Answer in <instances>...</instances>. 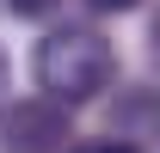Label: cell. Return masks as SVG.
Masks as SVG:
<instances>
[{"label": "cell", "mask_w": 160, "mask_h": 153, "mask_svg": "<svg viewBox=\"0 0 160 153\" xmlns=\"http://www.w3.org/2000/svg\"><path fill=\"white\" fill-rule=\"evenodd\" d=\"M31 67H37L43 98H56V104H92L111 86V74H117V49L92 25H56L37 43Z\"/></svg>", "instance_id": "1"}, {"label": "cell", "mask_w": 160, "mask_h": 153, "mask_svg": "<svg viewBox=\"0 0 160 153\" xmlns=\"http://www.w3.org/2000/svg\"><path fill=\"white\" fill-rule=\"evenodd\" d=\"M68 147V104L25 98L0 110V153H62Z\"/></svg>", "instance_id": "2"}, {"label": "cell", "mask_w": 160, "mask_h": 153, "mask_svg": "<svg viewBox=\"0 0 160 153\" xmlns=\"http://www.w3.org/2000/svg\"><path fill=\"white\" fill-rule=\"evenodd\" d=\"M111 135H117L123 147L154 141V135H160V86H136V92H123L117 104H111Z\"/></svg>", "instance_id": "3"}, {"label": "cell", "mask_w": 160, "mask_h": 153, "mask_svg": "<svg viewBox=\"0 0 160 153\" xmlns=\"http://www.w3.org/2000/svg\"><path fill=\"white\" fill-rule=\"evenodd\" d=\"M68 153H136V147H123V141H86V147H68Z\"/></svg>", "instance_id": "4"}, {"label": "cell", "mask_w": 160, "mask_h": 153, "mask_svg": "<svg viewBox=\"0 0 160 153\" xmlns=\"http://www.w3.org/2000/svg\"><path fill=\"white\" fill-rule=\"evenodd\" d=\"M6 6H12V12H25V19H37V12H49V6H56V0H6Z\"/></svg>", "instance_id": "5"}, {"label": "cell", "mask_w": 160, "mask_h": 153, "mask_svg": "<svg viewBox=\"0 0 160 153\" xmlns=\"http://www.w3.org/2000/svg\"><path fill=\"white\" fill-rule=\"evenodd\" d=\"M86 6H92V12H136L142 0H86Z\"/></svg>", "instance_id": "6"}, {"label": "cell", "mask_w": 160, "mask_h": 153, "mask_svg": "<svg viewBox=\"0 0 160 153\" xmlns=\"http://www.w3.org/2000/svg\"><path fill=\"white\" fill-rule=\"evenodd\" d=\"M148 61H154V67H160V19L148 25Z\"/></svg>", "instance_id": "7"}]
</instances>
